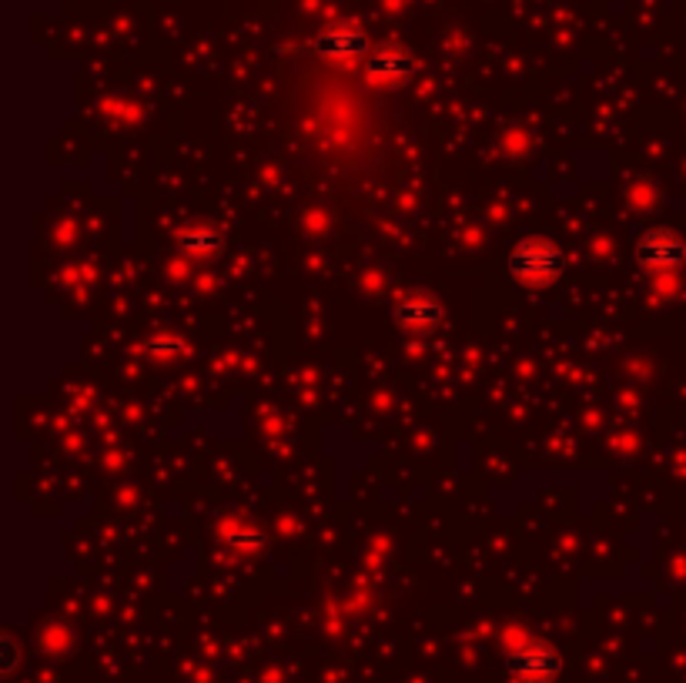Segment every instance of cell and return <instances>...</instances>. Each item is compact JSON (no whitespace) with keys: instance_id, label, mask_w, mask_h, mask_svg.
<instances>
[{"instance_id":"8","label":"cell","mask_w":686,"mask_h":683,"mask_svg":"<svg viewBox=\"0 0 686 683\" xmlns=\"http://www.w3.org/2000/svg\"><path fill=\"white\" fill-rule=\"evenodd\" d=\"M224 539L235 546L238 553H258L265 546V536L252 526H238V529H224Z\"/></svg>"},{"instance_id":"4","label":"cell","mask_w":686,"mask_h":683,"mask_svg":"<svg viewBox=\"0 0 686 683\" xmlns=\"http://www.w3.org/2000/svg\"><path fill=\"white\" fill-rule=\"evenodd\" d=\"M639 258H644V265L650 271H657V276H670V271H676L683 265L686 245L676 232L657 228V232L644 235V242H639Z\"/></svg>"},{"instance_id":"3","label":"cell","mask_w":686,"mask_h":683,"mask_svg":"<svg viewBox=\"0 0 686 683\" xmlns=\"http://www.w3.org/2000/svg\"><path fill=\"white\" fill-rule=\"evenodd\" d=\"M315 51L322 58H329V61L352 64V61L369 54V37H365V31L358 24H335V27L318 34Z\"/></svg>"},{"instance_id":"6","label":"cell","mask_w":686,"mask_h":683,"mask_svg":"<svg viewBox=\"0 0 686 683\" xmlns=\"http://www.w3.org/2000/svg\"><path fill=\"white\" fill-rule=\"evenodd\" d=\"M416 71V61H412L408 51L395 48V44H382L369 54V77L376 84H402Z\"/></svg>"},{"instance_id":"7","label":"cell","mask_w":686,"mask_h":683,"mask_svg":"<svg viewBox=\"0 0 686 683\" xmlns=\"http://www.w3.org/2000/svg\"><path fill=\"white\" fill-rule=\"evenodd\" d=\"M181 252H185L188 258H211L221 252V235L215 232V228H188V232H181Z\"/></svg>"},{"instance_id":"2","label":"cell","mask_w":686,"mask_h":683,"mask_svg":"<svg viewBox=\"0 0 686 683\" xmlns=\"http://www.w3.org/2000/svg\"><path fill=\"white\" fill-rule=\"evenodd\" d=\"M510 667H513V673L523 683H553L560 676V670H563V660H560V654H556L553 644L529 641V644H523V647L513 650Z\"/></svg>"},{"instance_id":"5","label":"cell","mask_w":686,"mask_h":683,"mask_svg":"<svg viewBox=\"0 0 686 683\" xmlns=\"http://www.w3.org/2000/svg\"><path fill=\"white\" fill-rule=\"evenodd\" d=\"M395 322L412 336H429L442 322V308L429 295H408L395 305Z\"/></svg>"},{"instance_id":"1","label":"cell","mask_w":686,"mask_h":683,"mask_svg":"<svg viewBox=\"0 0 686 683\" xmlns=\"http://www.w3.org/2000/svg\"><path fill=\"white\" fill-rule=\"evenodd\" d=\"M510 271H513V279L526 289H546V285H553L560 279L563 252L556 248V242H549V239H526L510 255Z\"/></svg>"}]
</instances>
